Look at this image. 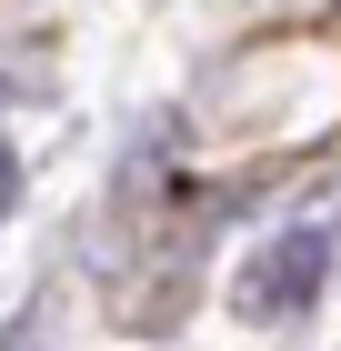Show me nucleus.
<instances>
[{"label": "nucleus", "mask_w": 341, "mask_h": 351, "mask_svg": "<svg viewBox=\"0 0 341 351\" xmlns=\"http://www.w3.org/2000/svg\"><path fill=\"white\" fill-rule=\"evenodd\" d=\"M0 201H10V161H0Z\"/></svg>", "instance_id": "obj_2"}, {"label": "nucleus", "mask_w": 341, "mask_h": 351, "mask_svg": "<svg viewBox=\"0 0 341 351\" xmlns=\"http://www.w3.org/2000/svg\"><path fill=\"white\" fill-rule=\"evenodd\" d=\"M321 271H331V231H281V241H261L251 261H241V281H231V311L241 322H291V311H311V291H321Z\"/></svg>", "instance_id": "obj_1"}]
</instances>
